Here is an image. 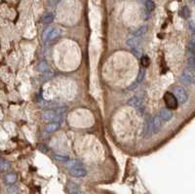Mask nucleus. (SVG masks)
I'll return each instance as SVG.
<instances>
[{
	"instance_id": "1",
	"label": "nucleus",
	"mask_w": 195,
	"mask_h": 194,
	"mask_svg": "<svg viewBox=\"0 0 195 194\" xmlns=\"http://www.w3.org/2000/svg\"><path fill=\"white\" fill-rule=\"evenodd\" d=\"M67 109L66 107H56V109L44 110L42 112V118L44 121L49 122H58L61 123L63 121V118L66 116Z\"/></svg>"
},
{
	"instance_id": "2",
	"label": "nucleus",
	"mask_w": 195,
	"mask_h": 194,
	"mask_svg": "<svg viewBox=\"0 0 195 194\" xmlns=\"http://www.w3.org/2000/svg\"><path fill=\"white\" fill-rule=\"evenodd\" d=\"M154 124H153V117H148L144 121V128H143V136L144 139H149L154 135Z\"/></svg>"
},
{
	"instance_id": "3",
	"label": "nucleus",
	"mask_w": 195,
	"mask_h": 194,
	"mask_svg": "<svg viewBox=\"0 0 195 194\" xmlns=\"http://www.w3.org/2000/svg\"><path fill=\"white\" fill-rule=\"evenodd\" d=\"M164 102L167 105V107L169 109H176L178 107V104L179 100L176 98V96L174 94H172L171 92H166L164 95Z\"/></svg>"
},
{
	"instance_id": "4",
	"label": "nucleus",
	"mask_w": 195,
	"mask_h": 194,
	"mask_svg": "<svg viewBox=\"0 0 195 194\" xmlns=\"http://www.w3.org/2000/svg\"><path fill=\"white\" fill-rule=\"evenodd\" d=\"M174 95L176 96V98L178 99L179 103L180 104H184L187 100V93L184 91V89L183 87H179V86H177V87L174 88Z\"/></svg>"
},
{
	"instance_id": "5",
	"label": "nucleus",
	"mask_w": 195,
	"mask_h": 194,
	"mask_svg": "<svg viewBox=\"0 0 195 194\" xmlns=\"http://www.w3.org/2000/svg\"><path fill=\"white\" fill-rule=\"evenodd\" d=\"M69 174L74 178H83L87 175V170L83 166H79V167L69 169Z\"/></svg>"
},
{
	"instance_id": "6",
	"label": "nucleus",
	"mask_w": 195,
	"mask_h": 194,
	"mask_svg": "<svg viewBox=\"0 0 195 194\" xmlns=\"http://www.w3.org/2000/svg\"><path fill=\"white\" fill-rule=\"evenodd\" d=\"M18 178V176L17 174L15 173H8V174H5L4 177H3V182L6 184V185H12L16 182Z\"/></svg>"
},
{
	"instance_id": "7",
	"label": "nucleus",
	"mask_w": 195,
	"mask_h": 194,
	"mask_svg": "<svg viewBox=\"0 0 195 194\" xmlns=\"http://www.w3.org/2000/svg\"><path fill=\"white\" fill-rule=\"evenodd\" d=\"M180 82L183 84H189V83H194L195 82V76L191 74L188 71H184V72L180 75Z\"/></svg>"
},
{
	"instance_id": "8",
	"label": "nucleus",
	"mask_w": 195,
	"mask_h": 194,
	"mask_svg": "<svg viewBox=\"0 0 195 194\" xmlns=\"http://www.w3.org/2000/svg\"><path fill=\"white\" fill-rule=\"evenodd\" d=\"M159 116L161 117V119L163 121L167 122V121H169V120L172 119V117H173V112L169 109H162L160 110Z\"/></svg>"
},
{
	"instance_id": "9",
	"label": "nucleus",
	"mask_w": 195,
	"mask_h": 194,
	"mask_svg": "<svg viewBox=\"0 0 195 194\" xmlns=\"http://www.w3.org/2000/svg\"><path fill=\"white\" fill-rule=\"evenodd\" d=\"M142 103L143 100L142 99L139 98V97H134L132 99H130L128 100V104L130 106H133V107H137V109H139V107L142 106Z\"/></svg>"
},
{
	"instance_id": "10",
	"label": "nucleus",
	"mask_w": 195,
	"mask_h": 194,
	"mask_svg": "<svg viewBox=\"0 0 195 194\" xmlns=\"http://www.w3.org/2000/svg\"><path fill=\"white\" fill-rule=\"evenodd\" d=\"M127 45L130 47V48H139L140 47V40H139V37H136V36H131L127 39Z\"/></svg>"
},
{
	"instance_id": "11",
	"label": "nucleus",
	"mask_w": 195,
	"mask_h": 194,
	"mask_svg": "<svg viewBox=\"0 0 195 194\" xmlns=\"http://www.w3.org/2000/svg\"><path fill=\"white\" fill-rule=\"evenodd\" d=\"M162 119L159 115L153 116V124H154V133L157 134L162 128Z\"/></svg>"
},
{
	"instance_id": "12",
	"label": "nucleus",
	"mask_w": 195,
	"mask_h": 194,
	"mask_svg": "<svg viewBox=\"0 0 195 194\" xmlns=\"http://www.w3.org/2000/svg\"><path fill=\"white\" fill-rule=\"evenodd\" d=\"M62 34H63V30H61L60 27H54V30H52L51 34H50V36H49V38H48V41L56 40L57 38H59Z\"/></svg>"
},
{
	"instance_id": "13",
	"label": "nucleus",
	"mask_w": 195,
	"mask_h": 194,
	"mask_svg": "<svg viewBox=\"0 0 195 194\" xmlns=\"http://www.w3.org/2000/svg\"><path fill=\"white\" fill-rule=\"evenodd\" d=\"M61 123H58V122H51L50 124H48L45 128L46 133H54L55 131H57L58 129L60 128Z\"/></svg>"
},
{
	"instance_id": "14",
	"label": "nucleus",
	"mask_w": 195,
	"mask_h": 194,
	"mask_svg": "<svg viewBox=\"0 0 195 194\" xmlns=\"http://www.w3.org/2000/svg\"><path fill=\"white\" fill-rule=\"evenodd\" d=\"M147 25H142L141 27H139L138 30H137L136 31H134V36H136V37H141V36H142V35H144L146 32H147Z\"/></svg>"
},
{
	"instance_id": "15",
	"label": "nucleus",
	"mask_w": 195,
	"mask_h": 194,
	"mask_svg": "<svg viewBox=\"0 0 195 194\" xmlns=\"http://www.w3.org/2000/svg\"><path fill=\"white\" fill-rule=\"evenodd\" d=\"M54 19H55V15L53 13H47V14H45L44 16H43L42 23L44 25H49V24H51L52 21H54Z\"/></svg>"
},
{
	"instance_id": "16",
	"label": "nucleus",
	"mask_w": 195,
	"mask_h": 194,
	"mask_svg": "<svg viewBox=\"0 0 195 194\" xmlns=\"http://www.w3.org/2000/svg\"><path fill=\"white\" fill-rule=\"evenodd\" d=\"M67 166L71 169V168H75V167H79V166H82V163L81 161H79L77 159H69L67 163Z\"/></svg>"
},
{
	"instance_id": "17",
	"label": "nucleus",
	"mask_w": 195,
	"mask_h": 194,
	"mask_svg": "<svg viewBox=\"0 0 195 194\" xmlns=\"http://www.w3.org/2000/svg\"><path fill=\"white\" fill-rule=\"evenodd\" d=\"M0 168H1V172H2V173L8 172L11 169V163L8 160L1 159V165H0Z\"/></svg>"
},
{
	"instance_id": "18",
	"label": "nucleus",
	"mask_w": 195,
	"mask_h": 194,
	"mask_svg": "<svg viewBox=\"0 0 195 194\" xmlns=\"http://www.w3.org/2000/svg\"><path fill=\"white\" fill-rule=\"evenodd\" d=\"M6 193L7 194H20L19 186H17L15 184L8 185V187L6 188Z\"/></svg>"
},
{
	"instance_id": "19",
	"label": "nucleus",
	"mask_w": 195,
	"mask_h": 194,
	"mask_svg": "<svg viewBox=\"0 0 195 194\" xmlns=\"http://www.w3.org/2000/svg\"><path fill=\"white\" fill-rule=\"evenodd\" d=\"M53 30H54L53 26H49V27L46 28V30H44V32H43V34H42L43 40H44V41H48V38H49L50 34H51V32H52Z\"/></svg>"
},
{
	"instance_id": "20",
	"label": "nucleus",
	"mask_w": 195,
	"mask_h": 194,
	"mask_svg": "<svg viewBox=\"0 0 195 194\" xmlns=\"http://www.w3.org/2000/svg\"><path fill=\"white\" fill-rule=\"evenodd\" d=\"M144 76H146V70H144V68H141L140 71H139L138 77H137L136 82L138 83V84H141L142 82V80L144 79Z\"/></svg>"
},
{
	"instance_id": "21",
	"label": "nucleus",
	"mask_w": 195,
	"mask_h": 194,
	"mask_svg": "<svg viewBox=\"0 0 195 194\" xmlns=\"http://www.w3.org/2000/svg\"><path fill=\"white\" fill-rule=\"evenodd\" d=\"M67 186H68V189H69L70 193H73V192L79 191V185L76 184V183H74V182H68Z\"/></svg>"
},
{
	"instance_id": "22",
	"label": "nucleus",
	"mask_w": 195,
	"mask_h": 194,
	"mask_svg": "<svg viewBox=\"0 0 195 194\" xmlns=\"http://www.w3.org/2000/svg\"><path fill=\"white\" fill-rule=\"evenodd\" d=\"M54 158L57 160V161H60V162H63L66 164L68 160H69V157L67 156H64V155H59V154H55L54 155Z\"/></svg>"
},
{
	"instance_id": "23",
	"label": "nucleus",
	"mask_w": 195,
	"mask_h": 194,
	"mask_svg": "<svg viewBox=\"0 0 195 194\" xmlns=\"http://www.w3.org/2000/svg\"><path fill=\"white\" fill-rule=\"evenodd\" d=\"M141 62H142V66L143 67H147L149 66V63H150V60L146 55H143V56H142V58H141Z\"/></svg>"
},
{
	"instance_id": "24",
	"label": "nucleus",
	"mask_w": 195,
	"mask_h": 194,
	"mask_svg": "<svg viewBox=\"0 0 195 194\" xmlns=\"http://www.w3.org/2000/svg\"><path fill=\"white\" fill-rule=\"evenodd\" d=\"M144 4H146V10L149 11V12L153 11L154 8H155V4H154V2L152 1V0H146V3H144Z\"/></svg>"
},
{
	"instance_id": "25",
	"label": "nucleus",
	"mask_w": 195,
	"mask_h": 194,
	"mask_svg": "<svg viewBox=\"0 0 195 194\" xmlns=\"http://www.w3.org/2000/svg\"><path fill=\"white\" fill-rule=\"evenodd\" d=\"M131 52H132V54L136 57V58H140V57H141V58H142V50H141V48L139 47V48H132L131 49Z\"/></svg>"
},
{
	"instance_id": "26",
	"label": "nucleus",
	"mask_w": 195,
	"mask_h": 194,
	"mask_svg": "<svg viewBox=\"0 0 195 194\" xmlns=\"http://www.w3.org/2000/svg\"><path fill=\"white\" fill-rule=\"evenodd\" d=\"M180 15H182L183 18H187L189 16V11H188V8L187 7H183V8L182 9V11H180Z\"/></svg>"
},
{
	"instance_id": "27",
	"label": "nucleus",
	"mask_w": 195,
	"mask_h": 194,
	"mask_svg": "<svg viewBox=\"0 0 195 194\" xmlns=\"http://www.w3.org/2000/svg\"><path fill=\"white\" fill-rule=\"evenodd\" d=\"M47 68H48V66H47V62H42L38 67V69L40 71H43V72H46Z\"/></svg>"
},
{
	"instance_id": "28",
	"label": "nucleus",
	"mask_w": 195,
	"mask_h": 194,
	"mask_svg": "<svg viewBox=\"0 0 195 194\" xmlns=\"http://www.w3.org/2000/svg\"><path fill=\"white\" fill-rule=\"evenodd\" d=\"M139 85L140 84H138V83H137L136 81L131 85V86H130V87H129V90H136L137 88H138L139 87Z\"/></svg>"
},
{
	"instance_id": "29",
	"label": "nucleus",
	"mask_w": 195,
	"mask_h": 194,
	"mask_svg": "<svg viewBox=\"0 0 195 194\" xmlns=\"http://www.w3.org/2000/svg\"><path fill=\"white\" fill-rule=\"evenodd\" d=\"M142 14H143V19L144 20H147L148 18H149V11H147V10H146V11H143L142 12Z\"/></svg>"
},
{
	"instance_id": "30",
	"label": "nucleus",
	"mask_w": 195,
	"mask_h": 194,
	"mask_svg": "<svg viewBox=\"0 0 195 194\" xmlns=\"http://www.w3.org/2000/svg\"><path fill=\"white\" fill-rule=\"evenodd\" d=\"M70 194H84V193L80 192V191H77V192H73V193H70Z\"/></svg>"
}]
</instances>
